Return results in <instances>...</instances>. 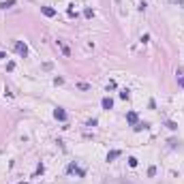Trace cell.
<instances>
[{"instance_id":"obj_4","label":"cell","mask_w":184,"mask_h":184,"mask_svg":"<svg viewBox=\"0 0 184 184\" xmlns=\"http://www.w3.org/2000/svg\"><path fill=\"white\" fill-rule=\"evenodd\" d=\"M101 105H103V109H112L114 107V101L109 99V96H105L103 101H101Z\"/></svg>"},{"instance_id":"obj_9","label":"cell","mask_w":184,"mask_h":184,"mask_svg":"<svg viewBox=\"0 0 184 184\" xmlns=\"http://www.w3.org/2000/svg\"><path fill=\"white\" fill-rule=\"evenodd\" d=\"M11 7H15V2H13V0H7V2H0V9H2V11H4V9H11Z\"/></svg>"},{"instance_id":"obj_12","label":"cell","mask_w":184,"mask_h":184,"mask_svg":"<svg viewBox=\"0 0 184 184\" xmlns=\"http://www.w3.org/2000/svg\"><path fill=\"white\" fill-rule=\"evenodd\" d=\"M128 167H137V159H135V156L128 159Z\"/></svg>"},{"instance_id":"obj_5","label":"cell","mask_w":184,"mask_h":184,"mask_svg":"<svg viewBox=\"0 0 184 184\" xmlns=\"http://www.w3.org/2000/svg\"><path fill=\"white\" fill-rule=\"evenodd\" d=\"M67 171H69V173H73V171H77L79 176H84V171H81V169H77V165H75V163H71L69 167H67Z\"/></svg>"},{"instance_id":"obj_2","label":"cell","mask_w":184,"mask_h":184,"mask_svg":"<svg viewBox=\"0 0 184 184\" xmlns=\"http://www.w3.org/2000/svg\"><path fill=\"white\" fill-rule=\"evenodd\" d=\"M54 116H56V120H60V122H64V120H67V112H64L62 107H58L56 112H54Z\"/></svg>"},{"instance_id":"obj_14","label":"cell","mask_w":184,"mask_h":184,"mask_svg":"<svg viewBox=\"0 0 184 184\" xmlns=\"http://www.w3.org/2000/svg\"><path fill=\"white\" fill-rule=\"evenodd\" d=\"M77 88H79V90H90V86H88V84H84V81H79Z\"/></svg>"},{"instance_id":"obj_10","label":"cell","mask_w":184,"mask_h":184,"mask_svg":"<svg viewBox=\"0 0 184 184\" xmlns=\"http://www.w3.org/2000/svg\"><path fill=\"white\" fill-rule=\"evenodd\" d=\"M84 17H88V20H92V17H94V11H92V9L88 7L86 11H84Z\"/></svg>"},{"instance_id":"obj_15","label":"cell","mask_w":184,"mask_h":184,"mask_svg":"<svg viewBox=\"0 0 184 184\" xmlns=\"http://www.w3.org/2000/svg\"><path fill=\"white\" fill-rule=\"evenodd\" d=\"M15 69V62H7V71H13Z\"/></svg>"},{"instance_id":"obj_19","label":"cell","mask_w":184,"mask_h":184,"mask_svg":"<svg viewBox=\"0 0 184 184\" xmlns=\"http://www.w3.org/2000/svg\"><path fill=\"white\" fill-rule=\"evenodd\" d=\"M4 58H7V54H4V51H0V60H4Z\"/></svg>"},{"instance_id":"obj_17","label":"cell","mask_w":184,"mask_h":184,"mask_svg":"<svg viewBox=\"0 0 184 184\" xmlns=\"http://www.w3.org/2000/svg\"><path fill=\"white\" fill-rule=\"evenodd\" d=\"M154 173H156V167H154V165H152V167L148 169V176H154Z\"/></svg>"},{"instance_id":"obj_20","label":"cell","mask_w":184,"mask_h":184,"mask_svg":"<svg viewBox=\"0 0 184 184\" xmlns=\"http://www.w3.org/2000/svg\"><path fill=\"white\" fill-rule=\"evenodd\" d=\"M22 184H26V182H22Z\"/></svg>"},{"instance_id":"obj_8","label":"cell","mask_w":184,"mask_h":184,"mask_svg":"<svg viewBox=\"0 0 184 184\" xmlns=\"http://www.w3.org/2000/svg\"><path fill=\"white\" fill-rule=\"evenodd\" d=\"M58 45H60V49H62V54H64V56H71V49L67 47V45H64L62 41H58Z\"/></svg>"},{"instance_id":"obj_6","label":"cell","mask_w":184,"mask_h":184,"mask_svg":"<svg viewBox=\"0 0 184 184\" xmlns=\"http://www.w3.org/2000/svg\"><path fill=\"white\" fill-rule=\"evenodd\" d=\"M120 154H122L120 150H112V152L107 154V161H114V159H118V156H120Z\"/></svg>"},{"instance_id":"obj_13","label":"cell","mask_w":184,"mask_h":184,"mask_svg":"<svg viewBox=\"0 0 184 184\" xmlns=\"http://www.w3.org/2000/svg\"><path fill=\"white\" fill-rule=\"evenodd\" d=\"M128 96H131V92H128V90H122V92H120V99H124V101H126Z\"/></svg>"},{"instance_id":"obj_18","label":"cell","mask_w":184,"mask_h":184,"mask_svg":"<svg viewBox=\"0 0 184 184\" xmlns=\"http://www.w3.org/2000/svg\"><path fill=\"white\" fill-rule=\"evenodd\" d=\"M178 84H180V88H184V75H182V77L178 79Z\"/></svg>"},{"instance_id":"obj_1","label":"cell","mask_w":184,"mask_h":184,"mask_svg":"<svg viewBox=\"0 0 184 184\" xmlns=\"http://www.w3.org/2000/svg\"><path fill=\"white\" fill-rule=\"evenodd\" d=\"M15 51L20 54L22 58L28 56V47H26V43H22V41H15Z\"/></svg>"},{"instance_id":"obj_11","label":"cell","mask_w":184,"mask_h":184,"mask_svg":"<svg viewBox=\"0 0 184 184\" xmlns=\"http://www.w3.org/2000/svg\"><path fill=\"white\" fill-rule=\"evenodd\" d=\"M143 128H148V124H146V122H137V124H135V131H143Z\"/></svg>"},{"instance_id":"obj_16","label":"cell","mask_w":184,"mask_h":184,"mask_svg":"<svg viewBox=\"0 0 184 184\" xmlns=\"http://www.w3.org/2000/svg\"><path fill=\"white\" fill-rule=\"evenodd\" d=\"M167 126L171 128V131H176V128H178V124H176V122H167Z\"/></svg>"},{"instance_id":"obj_7","label":"cell","mask_w":184,"mask_h":184,"mask_svg":"<svg viewBox=\"0 0 184 184\" xmlns=\"http://www.w3.org/2000/svg\"><path fill=\"white\" fill-rule=\"evenodd\" d=\"M126 120L131 122V124H137V114H135V112H131V114H126Z\"/></svg>"},{"instance_id":"obj_3","label":"cell","mask_w":184,"mask_h":184,"mask_svg":"<svg viewBox=\"0 0 184 184\" xmlns=\"http://www.w3.org/2000/svg\"><path fill=\"white\" fill-rule=\"evenodd\" d=\"M41 13H43L45 17H54V15H56V11H54L51 7H41Z\"/></svg>"}]
</instances>
